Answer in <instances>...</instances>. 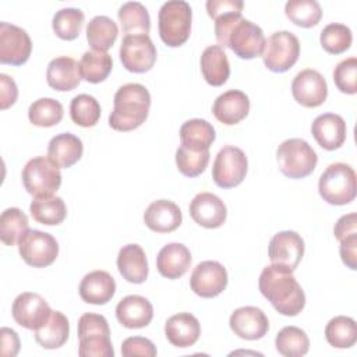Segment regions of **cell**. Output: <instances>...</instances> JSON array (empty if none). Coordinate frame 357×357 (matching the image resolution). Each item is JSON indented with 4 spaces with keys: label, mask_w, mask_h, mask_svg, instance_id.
<instances>
[{
    "label": "cell",
    "mask_w": 357,
    "mask_h": 357,
    "mask_svg": "<svg viewBox=\"0 0 357 357\" xmlns=\"http://www.w3.org/2000/svg\"><path fill=\"white\" fill-rule=\"evenodd\" d=\"M258 287L261 294L282 315L296 317L305 305L304 290L293 272L283 266L273 264L265 266L259 275Z\"/></svg>",
    "instance_id": "6da1fadb"
},
{
    "label": "cell",
    "mask_w": 357,
    "mask_h": 357,
    "mask_svg": "<svg viewBox=\"0 0 357 357\" xmlns=\"http://www.w3.org/2000/svg\"><path fill=\"white\" fill-rule=\"evenodd\" d=\"M149 107L151 93L142 84H124L114 93L109 126L116 131L135 130L146 120Z\"/></svg>",
    "instance_id": "7a4b0ae2"
},
{
    "label": "cell",
    "mask_w": 357,
    "mask_h": 357,
    "mask_svg": "<svg viewBox=\"0 0 357 357\" xmlns=\"http://www.w3.org/2000/svg\"><path fill=\"white\" fill-rule=\"evenodd\" d=\"M78 354L81 357H113L107 319L95 312H85L78 319Z\"/></svg>",
    "instance_id": "3957f363"
},
{
    "label": "cell",
    "mask_w": 357,
    "mask_h": 357,
    "mask_svg": "<svg viewBox=\"0 0 357 357\" xmlns=\"http://www.w3.org/2000/svg\"><path fill=\"white\" fill-rule=\"evenodd\" d=\"M192 11L184 0H169L162 4L158 14V28L162 42L178 47L187 42L191 32Z\"/></svg>",
    "instance_id": "277c9868"
},
{
    "label": "cell",
    "mask_w": 357,
    "mask_h": 357,
    "mask_svg": "<svg viewBox=\"0 0 357 357\" xmlns=\"http://www.w3.org/2000/svg\"><path fill=\"white\" fill-rule=\"evenodd\" d=\"M318 191L324 201L331 205H346L356 198V172L342 162L329 165L319 177Z\"/></svg>",
    "instance_id": "5b68a950"
},
{
    "label": "cell",
    "mask_w": 357,
    "mask_h": 357,
    "mask_svg": "<svg viewBox=\"0 0 357 357\" xmlns=\"http://www.w3.org/2000/svg\"><path fill=\"white\" fill-rule=\"evenodd\" d=\"M276 159L280 172L290 178L310 176L318 163L317 152L301 138H289L283 141L278 146Z\"/></svg>",
    "instance_id": "8992f818"
},
{
    "label": "cell",
    "mask_w": 357,
    "mask_h": 357,
    "mask_svg": "<svg viewBox=\"0 0 357 357\" xmlns=\"http://www.w3.org/2000/svg\"><path fill=\"white\" fill-rule=\"evenodd\" d=\"M22 184L33 197L53 195L61 185L60 169L45 156L29 159L22 169Z\"/></svg>",
    "instance_id": "52a82bcc"
},
{
    "label": "cell",
    "mask_w": 357,
    "mask_h": 357,
    "mask_svg": "<svg viewBox=\"0 0 357 357\" xmlns=\"http://www.w3.org/2000/svg\"><path fill=\"white\" fill-rule=\"evenodd\" d=\"M261 56L268 70L273 73H284L290 70L298 60V38L290 31L273 32L265 40V46Z\"/></svg>",
    "instance_id": "ba28073f"
},
{
    "label": "cell",
    "mask_w": 357,
    "mask_h": 357,
    "mask_svg": "<svg viewBox=\"0 0 357 357\" xmlns=\"http://www.w3.org/2000/svg\"><path fill=\"white\" fill-rule=\"evenodd\" d=\"M247 169L248 160L244 151L233 145H226L215 156L212 178L220 188H233L245 178Z\"/></svg>",
    "instance_id": "9c48e42d"
},
{
    "label": "cell",
    "mask_w": 357,
    "mask_h": 357,
    "mask_svg": "<svg viewBox=\"0 0 357 357\" xmlns=\"http://www.w3.org/2000/svg\"><path fill=\"white\" fill-rule=\"evenodd\" d=\"M18 252L29 266L46 268L56 261L59 243L49 233L28 229L18 241Z\"/></svg>",
    "instance_id": "30bf717a"
},
{
    "label": "cell",
    "mask_w": 357,
    "mask_h": 357,
    "mask_svg": "<svg viewBox=\"0 0 357 357\" xmlns=\"http://www.w3.org/2000/svg\"><path fill=\"white\" fill-rule=\"evenodd\" d=\"M264 31L250 20L240 18L229 31L225 47L240 59L251 60L262 54L265 46Z\"/></svg>",
    "instance_id": "8fae6325"
},
{
    "label": "cell",
    "mask_w": 357,
    "mask_h": 357,
    "mask_svg": "<svg viewBox=\"0 0 357 357\" xmlns=\"http://www.w3.org/2000/svg\"><path fill=\"white\" fill-rule=\"evenodd\" d=\"M120 61L130 73L149 71L156 61V47L149 35H126L120 46Z\"/></svg>",
    "instance_id": "7c38bea8"
},
{
    "label": "cell",
    "mask_w": 357,
    "mask_h": 357,
    "mask_svg": "<svg viewBox=\"0 0 357 357\" xmlns=\"http://www.w3.org/2000/svg\"><path fill=\"white\" fill-rule=\"evenodd\" d=\"M32 52V42L25 29L0 22V63L22 66L28 61Z\"/></svg>",
    "instance_id": "4fadbf2b"
},
{
    "label": "cell",
    "mask_w": 357,
    "mask_h": 357,
    "mask_svg": "<svg viewBox=\"0 0 357 357\" xmlns=\"http://www.w3.org/2000/svg\"><path fill=\"white\" fill-rule=\"evenodd\" d=\"M304 255V240L297 231L283 230L276 233L268 245V257L273 265L296 271Z\"/></svg>",
    "instance_id": "5bb4252c"
},
{
    "label": "cell",
    "mask_w": 357,
    "mask_h": 357,
    "mask_svg": "<svg viewBox=\"0 0 357 357\" xmlns=\"http://www.w3.org/2000/svg\"><path fill=\"white\" fill-rule=\"evenodd\" d=\"M227 280L226 268L220 262L204 261L194 268L190 276V287L197 296L212 298L226 289Z\"/></svg>",
    "instance_id": "9a60e30c"
},
{
    "label": "cell",
    "mask_w": 357,
    "mask_h": 357,
    "mask_svg": "<svg viewBox=\"0 0 357 357\" xmlns=\"http://www.w3.org/2000/svg\"><path fill=\"white\" fill-rule=\"evenodd\" d=\"M52 314L50 305L47 301L38 293L25 291L15 297L11 307V315L14 321L25 328L35 331L40 325L45 324V321Z\"/></svg>",
    "instance_id": "2e32d148"
},
{
    "label": "cell",
    "mask_w": 357,
    "mask_h": 357,
    "mask_svg": "<svg viewBox=\"0 0 357 357\" xmlns=\"http://www.w3.org/2000/svg\"><path fill=\"white\" fill-rule=\"evenodd\" d=\"M291 93L294 100L301 106L318 107L326 100L328 85L319 71L305 68L293 78Z\"/></svg>",
    "instance_id": "e0dca14e"
},
{
    "label": "cell",
    "mask_w": 357,
    "mask_h": 357,
    "mask_svg": "<svg viewBox=\"0 0 357 357\" xmlns=\"http://www.w3.org/2000/svg\"><path fill=\"white\" fill-rule=\"evenodd\" d=\"M230 329L241 339L258 340L269 331V321L265 312L252 305L234 310L229 318Z\"/></svg>",
    "instance_id": "ac0fdd59"
},
{
    "label": "cell",
    "mask_w": 357,
    "mask_h": 357,
    "mask_svg": "<svg viewBox=\"0 0 357 357\" xmlns=\"http://www.w3.org/2000/svg\"><path fill=\"white\" fill-rule=\"evenodd\" d=\"M188 211L192 220L206 229L220 227L227 216L225 202L212 192L197 194L190 202Z\"/></svg>",
    "instance_id": "d6986e66"
},
{
    "label": "cell",
    "mask_w": 357,
    "mask_h": 357,
    "mask_svg": "<svg viewBox=\"0 0 357 357\" xmlns=\"http://www.w3.org/2000/svg\"><path fill=\"white\" fill-rule=\"evenodd\" d=\"M311 132L321 148L335 151L344 144L347 127L342 116L336 113H324L312 121Z\"/></svg>",
    "instance_id": "ffe728a7"
},
{
    "label": "cell",
    "mask_w": 357,
    "mask_h": 357,
    "mask_svg": "<svg viewBox=\"0 0 357 357\" xmlns=\"http://www.w3.org/2000/svg\"><path fill=\"white\" fill-rule=\"evenodd\" d=\"M116 318L124 328H145L153 318V307L144 296L130 294L121 298L116 305Z\"/></svg>",
    "instance_id": "44dd1931"
},
{
    "label": "cell",
    "mask_w": 357,
    "mask_h": 357,
    "mask_svg": "<svg viewBox=\"0 0 357 357\" xmlns=\"http://www.w3.org/2000/svg\"><path fill=\"white\" fill-rule=\"evenodd\" d=\"M208 15L215 21V36L220 47H225L230 28L240 20L244 3L241 0H208Z\"/></svg>",
    "instance_id": "7402d4cb"
},
{
    "label": "cell",
    "mask_w": 357,
    "mask_h": 357,
    "mask_svg": "<svg viewBox=\"0 0 357 357\" xmlns=\"http://www.w3.org/2000/svg\"><path fill=\"white\" fill-rule=\"evenodd\" d=\"M250 112L248 96L238 89H229L220 93L212 106V113L220 123L233 126L247 117Z\"/></svg>",
    "instance_id": "603a6c76"
},
{
    "label": "cell",
    "mask_w": 357,
    "mask_h": 357,
    "mask_svg": "<svg viewBox=\"0 0 357 357\" xmlns=\"http://www.w3.org/2000/svg\"><path fill=\"white\" fill-rule=\"evenodd\" d=\"M82 301L95 305H103L112 300L116 293L114 278L106 271H92L86 273L78 287Z\"/></svg>",
    "instance_id": "cb8c5ba5"
},
{
    "label": "cell",
    "mask_w": 357,
    "mask_h": 357,
    "mask_svg": "<svg viewBox=\"0 0 357 357\" xmlns=\"http://www.w3.org/2000/svg\"><path fill=\"white\" fill-rule=\"evenodd\" d=\"M144 222L152 231L170 233L181 225L183 215L173 201L158 199L148 205L144 212Z\"/></svg>",
    "instance_id": "d4e9b609"
},
{
    "label": "cell",
    "mask_w": 357,
    "mask_h": 357,
    "mask_svg": "<svg viewBox=\"0 0 357 357\" xmlns=\"http://www.w3.org/2000/svg\"><path fill=\"white\" fill-rule=\"evenodd\" d=\"M46 79L49 86L54 91H73L79 85L82 79L79 73V63L68 56L56 57L47 64Z\"/></svg>",
    "instance_id": "484cf974"
},
{
    "label": "cell",
    "mask_w": 357,
    "mask_h": 357,
    "mask_svg": "<svg viewBox=\"0 0 357 357\" xmlns=\"http://www.w3.org/2000/svg\"><path fill=\"white\" fill-rule=\"evenodd\" d=\"M191 265V252L181 243H169L160 248L156 257L158 272L167 279L181 278Z\"/></svg>",
    "instance_id": "4316f807"
},
{
    "label": "cell",
    "mask_w": 357,
    "mask_h": 357,
    "mask_svg": "<svg viewBox=\"0 0 357 357\" xmlns=\"http://www.w3.org/2000/svg\"><path fill=\"white\" fill-rule=\"evenodd\" d=\"M165 335L173 346L185 349L198 340L201 335V325L192 314L178 312L166 321Z\"/></svg>",
    "instance_id": "83f0119b"
},
{
    "label": "cell",
    "mask_w": 357,
    "mask_h": 357,
    "mask_svg": "<svg viewBox=\"0 0 357 357\" xmlns=\"http://www.w3.org/2000/svg\"><path fill=\"white\" fill-rule=\"evenodd\" d=\"M117 268L120 275L130 283H144L148 278V259L139 244L123 245L117 255Z\"/></svg>",
    "instance_id": "f1b7e54d"
},
{
    "label": "cell",
    "mask_w": 357,
    "mask_h": 357,
    "mask_svg": "<svg viewBox=\"0 0 357 357\" xmlns=\"http://www.w3.org/2000/svg\"><path fill=\"white\" fill-rule=\"evenodd\" d=\"M82 152V141L71 132H61L54 135L47 145V158L59 169L71 167L81 159Z\"/></svg>",
    "instance_id": "f546056e"
},
{
    "label": "cell",
    "mask_w": 357,
    "mask_h": 357,
    "mask_svg": "<svg viewBox=\"0 0 357 357\" xmlns=\"http://www.w3.org/2000/svg\"><path fill=\"white\" fill-rule=\"evenodd\" d=\"M201 73L212 86L223 85L230 75L229 59L219 45L208 46L201 54Z\"/></svg>",
    "instance_id": "4dcf8cb0"
},
{
    "label": "cell",
    "mask_w": 357,
    "mask_h": 357,
    "mask_svg": "<svg viewBox=\"0 0 357 357\" xmlns=\"http://www.w3.org/2000/svg\"><path fill=\"white\" fill-rule=\"evenodd\" d=\"M70 335V324L67 317L60 311H52L49 318L35 329V340L43 349H59L61 347Z\"/></svg>",
    "instance_id": "1f68e13d"
},
{
    "label": "cell",
    "mask_w": 357,
    "mask_h": 357,
    "mask_svg": "<svg viewBox=\"0 0 357 357\" xmlns=\"http://www.w3.org/2000/svg\"><path fill=\"white\" fill-rule=\"evenodd\" d=\"M180 141L183 146L195 149V151H204L209 149L212 142L216 138L215 128L211 123H208L204 119H191L183 123L180 127Z\"/></svg>",
    "instance_id": "d6a6232c"
},
{
    "label": "cell",
    "mask_w": 357,
    "mask_h": 357,
    "mask_svg": "<svg viewBox=\"0 0 357 357\" xmlns=\"http://www.w3.org/2000/svg\"><path fill=\"white\" fill-rule=\"evenodd\" d=\"M117 35V24L107 15H96L86 24V40L95 52L107 53L114 45Z\"/></svg>",
    "instance_id": "836d02e7"
},
{
    "label": "cell",
    "mask_w": 357,
    "mask_h": 357,
    "mask_svg": "<svg viewBox=\"0 0 357 357\" xmlns=\"http://www.w3.org/2000/svg\"><path fill=\"white\" fill-rule=\"evenodd\" d=\"M29 212L35 222L46 226H57L67 216V208L63 198L56 195L35 197L29 205Z\"/></svg>",
    "instance_id": "e575fe53"
},
{
    "label": "cell",
    "mask_w": 357,
    "mask_h": 357,
    "mask_svg": "<svg viewBox=\"0 0 357 357\" xmlns=\"http://www.w3.org/2000/svg\"><path fill=\"white\" fill-rule=\"evenodd\" d=\"M121 29L126 35L146 33L151 29V18L148 10L139 1H127L117 11Z\"/></svg>",
    "instance_id": "d590c367"
},
{
    "label": "cell",
    "mask_w": 357,
    "mask_h": 357,
    "mask_svg": "<svg viewBox=\"0 0 357 357\" xmlns=\"http://www.w3.org/2000/svg\"><path fill=\"white\" fill-rule=\"evenodd\" d=\"M113 68L112 56L106 52L88 50L79 60V73L82 79L91 84H99L107 78Z\"/></svg>",
    "instance_id": "8d00e7d4"
},
{
    "label": "cell",
    "mask_w": 357,
    "mask_h": 357,
    "mask_svg": "<svg viewBox=\"0 0 357 357\" xmlns=\"http://www.w3.org/2000/svg\"><path fill=\"white\" fill-rule=\"evenodd\" d=\"M326 342L336 349H349L357 342V325L350 317L337 315L325 326Z\"/></svg>",
    "instance_id": "74e56055"
},
{
    "label": "cell",
    "mask_w": 357,
    "mask_h": 357,
    "mask_svg": "<svg viewBox=\"0 0 357 357\" xmlns=\"http://www.w3.org/2000/svg\"><path fill=\"white\" fill-rule=\"evenodd\" d=\"M275 346L278 353L284 357H301L310 350V339L303 329L290 325L278 332Z\"/></svg>",
    "instance_id": "f35d334b"
},
{
    "label": "cell",
    "mask_w": 357,
    "mask_h": 357,
    "mask_svg": "<svg viewBox=\"0 0 357 357\" xmlns=\"http://www.w3.org/2000/svg\"><path fill=\"white\" fill-rule=\"evenodd\" d=\"M63 105L53 98H40L29 105L28 119L38 127H53L63 119Z\"/></svg>",
    "instance_id": "ab89813d"
},
{
    "label": "cell",
    "mask_w": 357,
    "mask_h": 357,
    "mask_svg": "<svg viewBox=\"0 0 357 357\" xmlns=\"http://www.w3.org/2000/svg\"><path fill=\"white\" fill-rule=\"evenodd\" d=\"M29 229L28 216L20 208H7L0 216V240L6 245H14Z\"/></svg>",
    "instance_id": "60d3db41"
},
{
    "label": "cell",
    "mask_w": 357,
    "mask_h": 357,
    "mask_svg": "<svg viewBox=\"0 0 357 357\" xmlns=\"http://www.w3.org/2000/svg\"><path fill=\"white\" fill-rule=\"evenodd\" d=\"M85 15L79 8L67 7L59 10L52 21L54 33L63 40H74L79 36Z\"/></svg>",
    "instance_id": "b9f144b4"
},
{
    "label": "cell",
    "mask_w": 357,
    "mask_h": 357,
    "mask_svg": "<svg viewBox=\"0 0 357 357\" xmlns=\"http://www.w3.org/2000/svg\"><path fill=\"white\" fill-rule=\"evenodd\" d=\"M284 13L293 24L301 28L315 26L322 17V8L317 0H289Z\"/></svg>",
    "instance_id": "7bdbcfd3"
},
{
    "label": "cell",
    "mask_w": 357,
    "mask_h": 357,
    "mask_svg": "<svg viewBox=\"0 0 357 357\" xmlns=\"http://www.w3.org/2000/svg\"><path fill=\"white\" fill-rule=\"evenodd\" d=\"M70 116L79 127H93L100 119V105L92 95L79 93L71 99Z\"/></svg>",
    "instance_id": "ee69618b"
},
{
    "label": "cell",
    "mask_w": 357,
    "mask_h": 357,
    "mask_svg": "<svg viewBox=\"0 0 357 357\" xmlns=\"http://www.w3.org/2000/svg\"><path fill=\"white\" fill-rule=\"evenodd\" d=\"M319 42L325 52L331 54H340L351 46L353 33L347 25L332 22L321 31Z\"/></svg>",
    "instance_id": "f6af8a7d"
},
{
    "label": "cell",
    "mask_w": 357,
    "mask_h": 357,
    "mask_svg": "<svg viewBox=\"0 0 357 357\" xmlns=\"http://www.w3.org/2000/svg\"><path fill=\"white\" fill-rule=\"evenodd\" d=\"M209 156V149L195 151L180 145L176 151V165L178 172L184 176L197 177L206 169Z\"/></svg>",
    "instance_id": "bcb514c9"
},
{
    "label": "cell",
    "mask_w": 357,
    "mask_h": 357,
    "mask_svg": "<svg viewBox=\"0 0 357 357\" xmlns=\"http://www.w3.org/2000/svg\"><path fill=\"white\" fill-rule=\"evenodd\" d=\"M333 82L343 93L354 95L357 92V59L354 56L336 64L333 70Z\"/></svg>",
    "instance_id": "7dc6e473"
},
{
    "label": "cell",
    "mask_w": 357,
    "mask_h": 357,
    "mask_svg": "<svg viewBox=\"0 0 357 357\" xmlns=\"http://www.w3.org/2000/svg\"><path fill=\"white\" fill-rule=\"evenodd\" d=\"M156 353L158 351L155 344L149 339L142 336H131L121 343V354L124 357H132V356L155 357Z\"/></svg>",
    "instance_id": "c3c4849f"
},
{
    "label": "cell",
    "mask_w": 357,
    "mask_h": 357,
    "mask_svg": "<svg viewBox=\"0 0 357 357\" xmlns=\"http://www.w3.org/2000/svg\"><path fill=\"white\" fill-rule=\"evenodd\" d=\"M339 241H340L339 252H340L343 264L347 268H350L351 271H354L357 268V262H356V259H357V231L342 237Z\"/></svg>",
    "instance_id": "681fc988"
},
{
    "label": "cell",
    "mask_w": 357,
    "mask_h": 357,
    "mask_svg": "<svg viewBox=\"0 0 357 357\" xmlns=\"http://www.w3.org/2000/svg\"><path fill=\"white\" fill-rule=\"evenodd\" d=\"M0 99H1V109L6 110L13 106L18 98V89L11 77L7 74H0Z\"/></svg>",
    "instance_id": "f907efd6"
},
{
    "label": "cell",
    "mask_w": 357,
    "mask_h": 357,
    "mask_svg": "<svg viewBox=\"0 0 357 357\" xmlns=\"http://www.w3.org/2000/svg\"><path fill=\"white\" fill-rule=\"evenodd\" d=\"M1 356L14 357L20 350V339L15 331L10 328H1Z\"/></svg>",
    "instance_id": "816d5d0a"
},
{
    "label": "cell",
    "mask_w": 357,
    "mask_h": 357,
    "mask_svg": "<svg viewBox=\"0 0 357 357\" xmlns=\"http://www.w3.org/2000/svg\"><path fill=\"white\" fill-rule=\"evenodd\" d=\"M356 226H357V215L354 212L351 213H347V215H343L337 219L335 227H333V234L337 240H340L342 237L350 234V233H354L357 231L356 230Z\"/></svg>",
    "instance_id": "f5cc1de1"
}]
</instances>
